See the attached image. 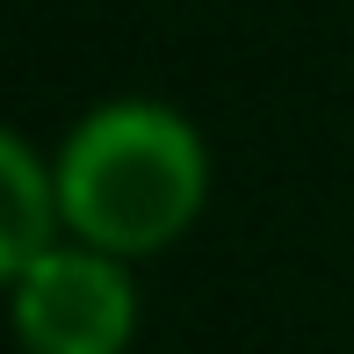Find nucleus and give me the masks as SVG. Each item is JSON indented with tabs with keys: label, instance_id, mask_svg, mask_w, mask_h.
<instances>
[{
	"label": "nucleus",
	"instance_id": "1",
	"mask_svg": "<svg viewBox=\"0 0 354 354\" xmlns=\"http://www.w3.org/2000/svg\"><path fill=\"white\" fill-rule=\"evenodd\" d=\"M66 239L145 261L167 253L210 203V145L167 102L116 94L58 138Z\"/></svg>",
	"mask_w": 354,
	"mask_h": 354
},
{
	"label": "nucleus",
	"instance_id": "2",
	"mask_svg": "<svg viewBox=\"0 0 354 354\" xmlns=\"http://www.w3.org/2000/svg\"><path fill=\"white\" fill-rule=\"evenodd\" d=\"M22 354H131L138 340V282L123 253L87 239H58L29 268L8 275Z\"/></svg>",
	"mask_w": 354,
	"mask_h": 354
},
{
	"label": "nucleus",
	"instance_id": "3",
	"mask_svg": "<svg viewBox=\"0 0 354 354\" xmlns=\"http://www.w3.org/2000/svg\"><path fill=\"white\" fill-rule=\"evenodd\" d=\"M58 239H66L58 159H44L29 131H0V275L29 268Z\"/></svg>",
	"mask_w": 354,
	"mask_h": 354
}]
</instances>
